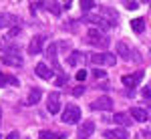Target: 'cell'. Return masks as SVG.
<instances>
[{"label":"cell","instance_id":"5b68a950","mask_svg":"<svg viewBox=\"0 0 151 139\" xmlns=\"http://www.w3.org/2000/svg\"><path fill=\"white\" fill-rule=\"evenodd\" d=\"M42 46H45V35H35L30 38V42H28V55H38L40 50H42Z\"/></svg>","mask_w":151,"mask_h":139},{"label":"cell","instance_id":"1f68e13d","mask_svg":"<svg viewBox=\"0 0 151 139\" xmlns=\"http://www.w3.org/2000/svg\"><path fill=\"white\" fill-rule=\"evenodd\" d=\"M6 85H8V79H6V77L0 73V87H6Z\"/></svg>","mask_w":151,"mask_h":139},{"label":"cell","instance_id":"7402d4cb","mask_svg":"<svg viewBox=\"0 0 151 139\" xmlns=\"http://www.w3.org/2000/svg\"><path fill=\"white\" fill-rule=\"evenodd\" d=\"M93 77H95V79H107V71H105V69H95L93 71Z\"/></svg>","mask_w":151,"mask_h":139},{"label":"cell","instance_id":"e0dca14e","mask_svg":"<svg viewBox=\"0 0 151 139\" xmlns=\"http://www.w3.org/2000/svg\"><path fill=\"white\" fill-rule=\"evenodd\" d=\"M87 58V55H83V53H79V50H73L69 57H67V65H70V67H77L81 60H85Z\"/></svg>","mask_w":151,"mask_h":139},{"label":"cell","instance_id":"484cf974","mask_svg":"<svg viewBox=\"0 0 151 139\" xmlns=\"http://www.w3.org/2000/svg\"><path fill=\"white\" fill-rule=\"evenodd\" d=\"M58 85V87H63V85H67V77H65V75H58L57 77V81H55Z\"/></svg>","mask_w":151,"mask_h":139},{"label":"cell","instance_id":"ffe728a7","mask_svg":"<svg viewBox=\"0 0 151 139\" xmlns=\"http://www.w3.org/2000/svg\"><path fill=\"white\" fill-rule=\"evenodd\" d=\"M45 8H47L48 12H52L55 16H58L60 12H63V8H60V4H57V2H48V4H42Z\"/></svg>","mask_w":151,"mask_h":139},{"label":"cell","instance_id":"ba28073f","mask_svg":"<svg viewBox=\"0 0 151 139\" xmlns=\"http://www.w3.org/2000/svg\"><path fill=\"white\" fill-rule=\"evenodd\" d=\"M47 109H48V113H52V115L60 111V95H58V93L52 91L50 95H48V99H47Z\"/></svg>","mask_w":151,"mask_h":139},{"label":"cell","instance_id":"44dd1931","mask_svg":"<svg viewBox=\"0 0 151 139\" xmlns=\"http://www.w3.org/2000/svg\"><path fill=\"white\" fill-rule=\"evenodd\" d=\"M57 42H52V45H48L47 46V57L48 58H52V60H55V65H57Z\"/></svg>","mask_w":151,"mask_h":139},{"label":"cell","instance_id":"52a82bcc","mask_svg":"<svg viewBox=\"0 0 151 139\" xmlns=\"http://www.w3.org/2000/svg\"><path fill=\"white\" fill-rule=\"evenodd\" d=\"M91 109L93 111H109V109H113V99L111 97H99L91 103Z\"/></svg>","mask_w":151,"mask_h":139},{"label":"cell","instance_id":"603a6c76","mask_svg":"<svg viewBox=\"0 0 151 139\" xmlns=\"http://www.w3.org/2000/svg\"><path fill=\"white\" fill-rule=\"evenodd\" d=\"M38 139H55V133L45 129V131H40V133H38Z\"/></svg>","mask_w":151,"mask_h":139},{"label":"cell","instance_id":"9c48e42d","mask_svg":"<svg viewBox=\"0 0 151 139\" xmlns=\"http://www.w3.org/2000/svg\"><path fill=\"white\" fill-rule=\"evenodd\" d=\"M141 79H143V71H137V73H133V75H125L121 81H123V85H125L127 89H135V87L139 85Z\"/></svg>","mask_w":151,"mask_h":139},{"label":"cell","instance_id":"f1b7e54d","mask_svg":"<svg viewBox=\"0 0 151 139\" xmlns=\"http://www.w3.org/2000/svg\"><path fill=\"white\" fill-rule=\"evenodd\" d=\"M6 79H8V83H10L12 87H18V85H20V81H18L16 77H6Z\"/></svg>","mask_w":151,"mask_h":139},{"label":"cell","instance_id":"d6986e66","mask_svg":"<svg viewBox=\"0 0 151 139\" xmlns=\"http://www.w3.org/2000/svg\"><path fill=\"white\" fill-rule=\"evenodd\" d=\"M131 28H133L137 35H141V32L145 30V20H143V18H133V20H131Z\"/></svg>","mask_w":151,"mask_h":139},{"label":"cell","instance_id":"f546056e","mask_svg":"<svg viewBox=\"0 0 151 139\" xmlns=\"http://www.w3.org/2000/svg\"><path fill=\"white\" fill-rule=\"evenodd\" d=\"M125 6H127L129 10H135V8H139V4H137V2H125Z\"/></svg>","mask_w":151,"mask_h":139},{"label":"cell","instance_id":"30bf717a","mask_svg":"<svg viewBox=\"0 0 151 139\" xmlns=\"http://www.w3.org/2000/svg\"><path fill=\"white\" fill-rule=\"evenodd\" d=\"M129 115L133 121H137V123H145L147 119H149V113L143 109V107H131L129 109Z\"/></svg>","mask_w":151,"mask_h":139},{"label":"cell","instance_id":"277c9868","mask_svg":"<svg viewBox=\"0 0 151 139\" xmlns=\"http://www.w3.org/2000/svg\"><path fill=\"white\" fill-rule=\"evenodd\" d=\"M99 16H101L111 28L119 24V14H117V10H113V8H101V10H99Z\"/></svg>","mask_w":151,"mask_h":139},{"label":"cell","instance_id":"5bb4252c","mask_svg":"<svg viewBox=\"0 0 151 139\" xmlns=\"http://www.w3.org/2000/svg\"><path fill=\"white\" fill-rule=\"evenodd\" d=\"M105 139H127L129 137V131L125 127H119V129H107L103 133Z\"/></svg>","mask_w":151,"mask_h":139},{"label":"cell","instance_id":"8fae6325","mask_svg":"<svg viewBox=\"0 0 151 139\" xmlns=\"http://www.w3.org/2000/svg\"><path fill=\"white\" fill-rule=\"evenodd\" d=\"M35 73L40 77V79H45V81H50L52 77H55V73H52V69L48 67L47 63H38L35 67Z\"/></svg>","mask_w":151,"mask_h":139},{"label":"cell","instance_id":"e575fe53","mask_svg":"<svg viewBox=\"0 0 151 139\" xmlns=\"http://www.w3.org/2000/svg\"><path fill=\"white\" fill-rule=\"evenodd\" d=\"M0 139H2V137H0Z\"/></svg>","mask_w":151,"mask_h":139},{"label":"cell","instance_id":"2e32d148","mask_svg":"<svg viewBox=\"0 0 151 139\" xmlns=\"http://www.w3.org/2000/svg\"><path fill=\"white\" fill-rule=\"evenodd\" d=\"M113 121H115L117 125H121V127H129V125L133 123L131 115H127V113H115V115H113Z\"/></svg>","mask_w":151,"mask_h":139},{"label":"cell","instance_id":"4316f807","mask_svg":"<svg viewBox=\"0 0 151 139\" xmlns=\"http://www.w3.org/2000/svg\"><path fill=\"white\" fill-rule=\"evenodd\" d=\"M73 95H75V97H81V95H85V87H75V89H73Z\"/></svg>","mask_w":151,"mask_h":139},{"label":"cell","instance_id":"83f0119b","mask_svg":"<svg viewBox=\"0 0 151 139\" xmlns=\"http://www.w3.org/2000/svg\"><path fill=\"white\" fill-rule=\"evenodd\" d=\"M85 79H87V71H79V73H77V81H85Z\"/></svg>","mask_w":151,"mask_h":139},{"label":"cell","instance_id":"d6a6232c","mask_svg":"<svg viewBox=\"0 0 151 139\" xmlns=\"http://www.w3.org/2000/svg\"><path fill=\"white\" fill-rule=\"evenodd\" d=\"M6 139H20V133H18V131H12V133H10Z\"/></svg>","mask_w":151,"mask_h":139},{"label":"cell","instance_id":"8992f818","mask_svg":"<svg viewBox=\"0 0 151 139\" xmlns=\"http://www.w3.org/2000/svg\"><path fill=\"white\" fill-rule=\"evenodd\" d=\"M2 65H8V67H22L24 60H22V55H16V53H4L2 55Z\"/></svg>","mask_w":151,"mask_h":139},{"label":"cell","instance_id":"d4e9b609","mask_svg":"<svg viewBox=\"0 0 151 139\" xmlns=\"http://www.w3.org/2000/svg\"><path fill=\"white\" fill-rule=\"evenodd\" d=\"M141 95H143L145 99H151V85H147V87H143V91H141Z\"/></svg>","mask_w":151,"mask_h":139},{"label":"cell","instance_id":"7c38bea8","mask_svg":"<svg viewBox=\"0 0 151 139\" xmlns=\"http://www.w3.org/2000/svg\"><path fill=\"white\" fill-rule=\"evenodd\" d=\"M117 53H119V57H123V58H127V60H131V58H137L139 60V55L137 53H131V48H129L127 42H117Z\"/></svg>","mask_w":151,"mask_h":139},{"label":"cell","instance_id":"4dcf8cb0","mask_svg":"<svg viewBox=\"0 0 151 139\" xmlns=\"http://www.w3.org/2000/svg\"><path fill=\"white\" fill-rule=\"evenodd\" d=\"M16 35H20V28H18V26H14V28H10V32H8V36H16Z\"/></svg>","mask_w":151,"mask_h":139},{"label":"cell","instance_id":"cb8c5ba5","mask_svg":"<svg viewBox=\"0 0 151 139\" xmlns=\"http://www.w3.org/2000/svg\"><path fill=\"white\" fill-rule=\"evenodd\" d=\"M93 6H95V4L91 2V0H83V2H81V8H83V10H91Z\"/></svg>","mask_w":151,"mask_h":139},{"label":"cell","instance_id":"ac0fdd59","mask_svg":"<svg viewBox=\"0 0 151 139\" xmlns=\"http://www.w3.org/2000/svg\"><path fill=\"white\" fill-rule=\"evenodd\" d=\"M93 131H95V123H93V121H87V123H83V125H81L79 135H81V137H89V135H93Z\"/></svg>","mask_w":151,"mask_h":139},{"label":"cell","instance_id":"3957f363","mask_svg":"<svg viewBox=\"0 0 151 139\" xmlns=\"http://www.w3.org/2000/svg\"><path fill=\"white\" fill-rule=\"evenodd\" d=\"M89 60L93 63V65H107V67H113L117 63V58L113 53H99V55H91Z\"/></svg>","mask_w":151,"mask_h":139},{"label":"cell","instance_id":"9a60e30c","mask_svg":"<svg viewBox=\"0 0 151 139\" xmlns=\"http://www.w3.org/2000/svg\"><path fill=\"white\" fill-rule=\"evenodd\" d=\"M40 99H42V89L40 87H32L28 97H26V101H24V105H36Z\"/></svg>","mask_w":151,"mask_h":139},{"label":"cell","instance_id":"6da1fadb","mask_svg":"<svg viewBox=\"0 0 151 139\" xmlns=\"http://www.w3.org/2000/svg\"><path fill=\"white\" fill-rule=\"evenodd\" d=\"M85 40H87V45L99 46V48H107L109 46V36L105 35L103 30H99V28H89Z\"/></svg>","mask_w":151,"mask_h":139},{"label":"cell","instance_id":"836d02e7","mask_svg":"<svg viewBox=\"0 0 151 139\" xmlns=\"http://www.w3.org/2000/svg\"><path fill=\"white\" fill-rule=\"evenodd\" d=\"M0 123H2V109H0Z\"/></svg>","mask_w":151,"mask_h":139},{"label":"cell","instance_id":"7a4b0ae2","mask_svg":"<svg viewBox=\"0 0 151 139\" xmlns=\"http://www.w3.org/2000/svg\"><path fill=\"white\" fill-rule=\"evenodd\" d=\"M60 119H63V123H69V125H73V123H79V121H81V109H79L77 105L69 103L65 109H63V115H60Z\"/></svg>","mask_w":151,"mask_h":139},{"label":"cell","instance_id":"4fadbf2b","mask_svg":"<svg viewBox=\"0 0 151 139\" xmlns=\"http://www.w3.org/2000/svg\"><path fill=\"white\" fill-rule=\"evenodd\" d=\"M18 24V18L14 14H8V12H0V28H14Z\"/></svg>","mask_w":151,"mask_h":139}]
</instances>
